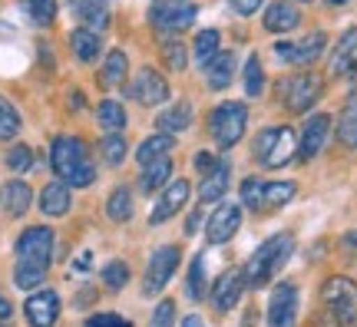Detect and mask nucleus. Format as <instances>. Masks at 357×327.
<instances>
[{"label":"nucleus","mask_w":357,"mask_h":327,"mask_svg":"<svg viewBox=\"0 0 357 327\" xmlns=\"http://www.w3.org/2000/svg\"><path fill=\"white\" fill-rule=\"evenodd\" d=\"M73 13L79 17V24H86V30H106L109 26V10H106V0H70Z\"/></svg>","instance_id":"nucleus-20"},{"label":"nucleus","mask_w":357,"mask_h":327,"mask_svg":"<svg viewBox=\"0 0 357 327\" xmlns=\"http://www.w3.org/2000/svg\"><path fill=\"white\" fill-rule=\"evenodd\" d=\"M182 327H205V324H202V317L199 314H189L185 321H182Z\"/></svg>","instance_id":"nucleus-48"},{"label":"nucleus","mask_w":357,"mask_h":327,"mask_svg":"<svg viewBox=\"0 0 357 327\" xmlns=\"http://www.w3.org/2000/svg\"><path fill=\"white\" fill-rule=\"evenodd\" d=\"M195 225H199V212L192 215V218H189V225H185V228H189V235H192V231H195Z\"/></svg>","instance_id":"nucleus-50"},{"label":"nucleus","mask_w":357,"mask_h":327,"mask_svg":"<svg viewBox=\"0 0 357 327\" xmlns=\"http://www.w3.org/2000/svg\"><path fill=\"white\" fill-rule=\"evenodd\" d=\"M70 205H73V195H70V185L66 182H50L47 189L40 192V208L47 215H66L70 212Z\"/></svg>","instance_id":"nucleus-22"},{"label":"nucleus","mask_w":357,"mask_h":327,"mask_svg":"<svg viewBox=\"0 0 357 327\" xmlns=\"http://www.w3.org/2000/svg\"><path fill=\"white\" fill-rule=\"evenodd\" d=\"M70 47H73V53H77L79 63H93V60L100 56V50H102L100 33H96V30H86V26L73 30V37H70Z\"/></svg>","instance_id":"nucleus-26"},{"label":"nucleus","mask_w":357,"mask_h":327,"mask_svg":"<svg viewBox=\"0 0 357 327\" xmlns=\"http://www.w3.org/2000/svg\"><path fill=\"white\" fill-rule=\"evenodd\" d=\"M96 119H100V126L106 132H123L126 129V109H123V102L116 100H102L100 109H96Z\"/></svg>","instance_id":"nucleus-32"},{"label":"nucleus","mask_w":357,"mask_h":327,"mask_svg":"<svg viewBox=\"0 0 357 327\" xmlns=\"http://www.w3.org/2000/svg\"><path fill=\"white\" fill-rule=\"evenodd\" d=\"M189 201V182L185 178H176V182H169L166 185V192H162V199L155 201V208H153V215H149V222L153 225H162V222H169L172 215L182 208Z\"/></svg>","instance_id":"nucleus-17"},{"label":"nucleus","mask_w":357,"mask_h":327,"mask_svg":"<svg viewBox=\"0 0 357 327\" xmlns=\"http://www.w3.org/2000/svg\"><path fill=\"white\" fill-rule=\"evenodd\" d=\"M24 7L37 26H50L56 17V0H24Z\"/></svg>","instance_id":"nucleus-35"},{"label":"nucleus","mask_w":357,"mask_h":327,"mask_svg":"<svg viewBox=\"0 0 357 327\" xmlns=\"http://www.w3.org/2000/svg\"><path fill=\"white\" fill-rule=\"evenodd\" d=\"M245 126H248V109L245 102H222L215 113L208 116V132L218 142V149H231L242 139Z\"/></svg>","instance_id":"nucleus-7"},{"label":"nucleus","mask_w":357,"mask_h":327,"mask_svg":"<svg viewBox=\"0 0 357 327\" xmlns=\"http://www.w3.org/2000/svg\"><path fill=\"white\" fill-rule=\"evenodd\" d=\"M149 24L159 33H182L195 24V3L189 0H159L149 13Z\"/></svg>","instance_id":"nucleus-9"},{"label":"nucleus","mask_w":357,"mask_h":327,"mask_svg":"<svg viewBox=\"0 0 357 327\" xmlns=\"http://www.w3.org/2000/svg\"><path fill=\"white\" fill-rule=\"evenodd\" d=\"M0 327H3V324H0Z\"/></svg>","instance_id":"nucleus-53"},{"label":"nucleus","mask_w":357,"mask_h":327,"mask_svg":"<svg viewBox=\"0 0 357 327\" xmlns=\"http://www.w3.org/2000/svg\"><path fill=\"white\" fill-rule=\"evenodd\" d=\"M129 96L139 102V106H159V102L169 100V83L155 73V70H149V66H146V70H139V76L132 79Z\"/></svg>","instance_id":"nucleus-12"},{"label":"nucleus","mask_w":357,"mask_h":327,"mask_svg":"<svg viewBox=\"0 0 357 327\" xmlns=\"http://www.w3.org/2000/svg\"><path fill=\"white\" fill-rule=\"evenodd\" d=\"M321 301L337 327H357V281L344 275L328 277L321 288Z\"/></svg>","instance_id":"nucleus-4"},{"label":"nucleus","mask_w":357,"mask_h":327,"mask_svg":"<svg viewBox=\"0 0 357 327\" xmlns=\"http://www.w3.org/2000/svg\"><path fill=\"white\" fill-rule=\"evenodd\" d=\"M261 86H265V70H261V60L252 53L248 63H245V93H248V96H258Z\"/></svg>","instance_id":"nucleus-38"},{"label":"nucleus","mask_w":357,"mask_h":327,"mask_svg":"<svg viewBox=\"0 0 357 327\" xmlns=\"http://www.w3.org/2000/svg\"><path fill=\"white\" fill-rule=\"evenodd\" d=\"M86 327H132V321H126L123 314H113V311H106V314H93V317H89Z\"/></svg>","instance_id":"nucleus-44"},{"label":"nucleus","mask_w":357,"mask_h":327,"mask_svg":"<svg viewBox=\"0 0 357 327\" xmlns=\"http://www.w3.org/2000/svg\"><path fill=\"white\" fill-rule=\"evenodd\" d=\"M172 149H176V139L169 136V132H155V136H149L139 146V152H136V162L149 165V162H155V159H166Z\"/></svg>","instance_id":"nucleus-27"},{"label":"nucleus","mask_w":357,"mask_h":327,"mask_svg":"<svg viewBox=\"0 0 357 327\" xmlns=\"http://www.w3.org/2000/svg\"><path fill=\"white\" fill-rule=\"evenodd\" d=\"M176 324V301H159V307L153 311V317H149V327H172Z\"/></svg>","instance_id":"nucleus-42"},{"label":"nucleus","mask_w":357,"mask_h":327,"mask_svg":"<svg viewBox=\"0 0 357 327\" xmlns=\"http://www.w3.org/2000/svg\"><path fill=\"white\" fill-rule=\"evenodd\" d=\"M192 165H195V169H199L202 176H208V172H212V169L218 165V155H212V152L199 149V152H195V159H192Z\"/></svg>","instance_id":"nucleus-45"},{"label":"nucleus","mask_w":357,"mask_h":327,"mask_svg":"<svg viewBox=\"0 0 357 327\" xmlns=\"http://www.w3.org/2000/svg\"><path fill=\"white\" fill-rule=\"evenodd\" d=\"M192 123V106L185 100L176 102L172 109H166V113L155 119V126L162 129V132H169V136H176V132H182V129H189Z\"/></svg>","instance_id":"nucleus-30"},{"label":"nucleus","mask_w":357,"mask_h":327,"mask_svg":"<svg viewBox=\"0 0 357 327\" xmlns=\"http://www.w3.org/2000/svg\"><path fill=\"white\" fill-rule=\"evenodd\" d=\"M298 324V288L281 281L268 301V327H294Z\"/></svg>","instance_id":"nucleus-11"},{"label":"nucleus","mask_w":357,"mask_h":327,"mask_svg":"<svg viewBox=\"0 0 357 327\" xmlns=\"http://www.w3.org/2000/svg\"><path fill=\"white\" fill-rule=\"evenodd\" d=\"M291 252H294V235H288V231H278V235H271L268 241H261L255 248V254H252L242 268L245 288H252V291L265 288L268 281L288 264Z\"/></svg>","instance_id":"nucleus-3"},{"label":"nucleus","mask_w":357,"mask_h":327,"mask_svg":"<svg viewBox=\"0 0 357 327\" xmlns=\"http://www.w3.org/2000/svg\"><path fill=\"white\" fill-rule=\"evenodd\" d=\"M24 314L30 321V327H53L56 324V317H60V298H56V291H37V294H30L24 304Z\"/></svg>","instance_id":"nucleus-13"},{"label":"nucleus","mask_w":357,"mask_h":327,"mask_svg":"<svg viewBox=\"0 0 357 327\" xmlns=\"http://www.w3.org/2000/svg\"><path fill=\"white\" fill-rule=\"evenodd\" d=\"M324 47H328V37H324L321 30H314V33H307L301 43H291V60H288V63H298V66L314 63Z\"/></svg>","instance_id":"nucleus-25"},{"label":"nucleus","mask_w":357,"mask_h":327,"mask_svg":"<svg viewBox=\"0 0 357 327\" xmlns=\"http://www.w3.org/2000/svg\"><path fill=\"white\" fill-rule=\"evenodd\" d=\"M331 3H347V0H331Z\"/></svg>","instance_id":"nucleus-51"},{"label":"nucleus","mask_w":357,"mask_h":327,"mask_svg":"<svg viewBox=\"0 0 357 327\" xmlns=\"http://www.w3.org/2000/svg\"><path fill=\"white\" fill-rule=\"evenodd\" d=\"M30 201H33V192H30V185L26 182H7V189H3V208L17 218V215H24L26 208H30Z\"/></svg>","instance_id":"nucleus-31"},{"label":"nucleus","mask_w":357,"mask_h":327,"mask_svg":"<svg viewBox=\"0 0 357 327\" xmlns=\"http://www.w3.org/2000/svg\"><path fill=\"white\" fill-rule=\"evenodd\" d=\"M331 76H351L357 73V26L344 30V37L337 40V47L331 53V63H328Z\"/></svg>","instance_id":"nucleus-18"},{"label":"nucleus","mask_w":357,"mask_h":327,"mask_svg":"<svg viewBox=\"0 0 357 327\" xmlns=\"http://www.w3.org/2000/svg\"><path fill=\"white\" fill-rule=\"evenodd\" d=\"M178 258H182V252H178L176 245H162V248H155L153 258H149V268H146V281H142L146 298H149V294H159V291L166 288L169 277L176 275Z\"/></svg>","instance_id":"nucleus-10"},{"label":"nucleus","mask_w":357,"mask_h":327,"mask_svg":"<svg viewBox=\"0 0 357 327\" xmlns=\"http://www.w3.org/2000/svg\"><path fill=\"white\" fill-rule=\"evenodd\" d=\"M7 165H10L13 172H26V169L33 165V152L26 149V146H13V149L7 152Z\"/></svg>","instance_id":"nucleus-43"},{"label":"nucleus","mask_w":357,"mask_h":327,"mask_svg":"<svg viewBox=\"0 0 357 327\" xmlns=\"http://www.w3.org/2000/svg\"><path fill=\"white\" fill-rule=\"evenodd\" d=\"M341 245H344V248H354V252H357V231L344 235V241H341Z\"/></svg>","instance_id":"nucleus-49"},{"label":"nucleus","mask_w":357,"mask_h":327,"mask_svg":"<svg viewBox=\"0 0 357 327\" xmlns=\"http://www.w3.org/2000/svg\"><path fill=\"white\" fill-rule=\"evenodd\" d=\"M106 215L113 218V222H129L132 218V192L129 189H113V195L106 199Z\"/></svg>","instance_id":"nucleus-33"},{"label":"nucleus","mask_w":357,"mask_h":327,"mask_svg":"<svg viewBox=\"0 0 357 327\" xmlns=\"http://www.w3.org/2000/svg\"><path fill=\"white\" fill-rule=\"evenodd\" d=\"M53 258V231L47 225L26 228L24 235L17 238V268H13V281L17 288H37L40 281L50 271Z\"/></svg>","instance_id":"nucleus-1"},{"label":"nucleus","mask_w":357,"mask_h":327,"mask_svg":"<svg viewBox=\"0 0 357 327\" xmlns=\"http://www.w3.org/2000/svg\"><path fill=\"white\" fill-rule=\"evenodd\" d=\"M50 162L60 182L73 185V189H86L96 182V165L89 159L86 142L77 136H56L50 146Z\"/></svg>","instance_id":"nucleus-2"},{"label":"nucleus","mask_w":357,"mask_h":327,"mask_svg":"<svg viewBox=\"0 0 357 327\" xmlns=\"http://www.w3.org/2000/svg\"><path fill=\"white\" fill-rule=\"evenodd\" d=\"M169 176H172V159H155V162L149 165H142V178H139V189L142 192H155V189H162L169 182Z\"/></svg>","instance_id":"nucleus-29"},{"label":"nucleus","mask_w":357,"mask_h":327,"mask_svg":"<svg viewBox=\"0 0 357 327\" xmlns=\"http://www.w3.org/2000/svg\"><path fill=\"white\" fill-rule=\"evenodd\" d=\"M229 178H231V162L229 159H218V165L205 176L202 189H199V205H208V201H222V195L229 192Z\"/></svg>","instance_id":"nucleus-19"},{"label":"nucleus","mask_w":357,"mask_h":327,"mask_svg":"<svg viewBox=\"0 0 357 327\" xmlns=\"http://www.w3.org/2000/svg\"><path fill=\"white\" fill-rule=\"evenodd\" d=\"M126 281H129V268L123 261H109L102 268V284H106V288L119 291V288H126Z\"/></svg>","instance_id":"nucleus-40"},{"label":"nucleus","mask_w":357,"mask_h":327,"mask_svg":"<svg viewBox=\"0 0 357 327\" xmlns=\"http://www.w3.org/2000/svg\"><path fill=\"white\" fill-rule=\"evenodd\" d=\"M189 298L192 301H202V291H205V264H202V254L192 258V268H189Z\"/></svg>","instance_id":"nucleus-39"},{"label":"nucleus","mask_w":357,"mask_h":327,"mask_svg":"<svg viewBox=\"0 0 357 327\" xmlns=\"http://www.w3.org/2000/svg\"><path fill=\"white\" fill-rule=\"evenodd\" d=\"M238 225H242V208L231 205V201H222L215 212H212V218H208L205 235H208L212 245H222V241H229L231 235L238 231Z\"/></svg>","instance_id":"nucleus-14"},{"label":"nucleus","mask_w":357,"mask_h":327,"mask_svg":"<svg viewBox=\"0 0 357 327\" xmlns=\"http://www.w3.org/2000/svg\"><path fill=\"white\" fill-rule=\"evenodd\" d=\"M301 3H307V0H301Z\"/></svg>","instance_id":"nucleus-52"},{"label":"nucleus","mask_w":357,"mask_h":327,"mask_svg":"<svg viewBox=\"0 0 357 327\" xmlns=\"http://www.w3.org/2000/svg\"><path fill=\"white\" fill-rule=\"evenodd\" d=\"M231 70H235V53H231V50H218L215 56L205 63L208 86H212V89H225L231 83Z\"/></svg>","instance_id":"nucleus-23"},{"label":"nucleus","mask_w":357,"mask_h":327,"mask_svg":"<svg viewBox=\"0 0 357 327\" xmlns=\"http://www.w3.org/2000/svg\"><path fill=\"white\" fill-rule=\"evenodd\" d=\"M231 7H235L238 13H245V17H248V13H255L258 7H261V0H231Z\"/></svg>","instance_id":"nucleus-46"},{"label":"nucleus","mask_w":357,"mask_h":327,"mask_svg":"<svg viewBox=\"0 0 357 327\" xmlns=\"http://www.w3.org/2000/svg\"><path fill=\"white\" fill-rule=\"evenodd\" d=\"M294 155V132L288 126H268L255 136V159L265 169H281Z\"/></svg>","instance_id":"nucleus-5"},{"label":"nucleus","mask_w":357,"mask_h":327,"mask_svg":"<svg viewBox=\"0 0 357 327\" xmlns=\"http://www.w3.org/2000/svg\"><path fill=\"white\" fill-rule=\"evenodd\" d=\"M13 314V307H10V301H7V298H3V294H0V321H7V317Z\"/></svg>","instance_id":"nucleus-47"},{"label":"nucleus","mask_w":357,"mask_h":327,"mask_svg":"<svg viewBox=\"0 0 357 327\" xmlns=\"http://www.w3.org/2000/svg\"><path fill=\"white\" fill-rule=\"evenodd\" d=\"M245 291V277L238 268H231V271H225V275L215 281V288H212V307H215L218 314H229L231 307L238 304V298H242Z\"/></svg>","instance_id":"nucleus-15"},{"label":"nucleus","mask_w":357,"mask_h":327,"mask_svg":"<svg viewBox=\"0 0 357 327\" xmlns=\"http://www.w3.org/2000/svg\"><path fill=\"white\" fill-rule=\"evenodd\" d=\"M321 76L314 73H298V76H288L278 83V100L288 106V113H307L314 102L321 100Z\"/></svg>","instance_id":"nucleus-8"},{"label":"nucleus","mask_w":357,"mask_h":327,"mask_svg":"<svg viewBox=\"0 0 357 327\" xmlns=\"http://www.w3.org/2000/svg\"><path fill=\"white\" fill-rule=\"evenodd\" d=\"M162 60H166L169 70H176V73H182V70H185V47H182L178 40L166 43V47H162Z\"/></svg>","instance_id":"nucleus-41"},{"label":"nucleus","mask_w":357,"mask_h":327,"mask_svg":"<svg viewBox=\"0 0 357 327\" xmlns=\"http://www.w3.org/2000/svg\"><path fill=\"white\" fill-rule=\"evenodd\" d=\"M126 70H129L126 53H123V50H109V53H106V63H102L100 83H102L106 89L123 86V79H126Z\"/></svg>","instance_id":"nucleus-28"},{"label":"nucleus","mask_w":357,"mask_h":327,"mask_svg":"<svg viewBox=\"0 0 357 327\" xmlns=\"http://www.w3.org/2000/svg\"><path fill=\"white\" fill-rule=\"evenodd\" d=\"M20 132V113L7 96H0V139H13Z\"/></svg>","instance_id":"nucleus-36"},{"label":"nucleus","mask_w":357,"mask_h":327,"mask_svg":"<svg viewBox=\"0 0 357 327\" xmlns=\"http://www.w3.org/2000/svg\"><path fill=\"white\" fill-rule=\"evenodd\" d=\"M218 43H222L218 30H202V33L195 37V63H199V66L208 63V60L218 53Z\"/></svg>","instance_id":"nucleus-34"},{"label":"nucleus","mask_w":357,"mask_h":327,"mask_svg":"<svg viewBox=\"0 0 357 327\" xmlns=\"http://www.w3.org/2000/svg\"><path fill=\"white\" fill-rule=\"evenodd\" d=\"M100 152H102V159H106V165H123V159H126V139L119 136V132H109L100 142Z\"/></svg>","instance_id":"nucleus-37"},{"label":"nucleus","mask_w":357,"mask_h":327,"mask_svg":"<svg viewBox=\"0 0 357 327\" xmlns=\"http://www.w3.org/2000/svg\"><path fill=\"white\" fill-rule=\"evenodd\" d=\"M328 129H331V116L318 113V116L307 119L305 132H301V142H298V159H301V162H311V159L321 152L324 139H328Z\"/></svg>","instance_id":"nucleus-16"},{"label":"nucleus","mask_w":357,"mask_h":327,"mask_svg":"<svg viewBox=\"0 0 357 327\" xmlns=\"http://www.w3.org/2000/svg\"><path fill=\"white\" fill-rule=\"evenodd\" d=\"M294 199V182H265V178H245L242 182V201L245 208H255V212H271L281 208L284 201Z\"/></svg>","instance_id":"nucleus-6"},{"label":"nucleus","mask_w":357,"mask_h":327,"mask_svg":"<svg viewBox=\"0 0 357 327\" xmlns=\"http://www.w3.org/2000/svg\"><path fill=\"white\" fill-rule=\"evenodd\" d=\"M337 139L344 149H357V89L347 96L344 109L337 116Z\"/></svg>","instance_id":"nucleus-24"},{"label":"nucleus","mask_w":357,"mask_h":327,"mask_svg":"<svg viewBox=\"0 0 357 327\" xmlns=\"http://www.w3.org/2000/svg\"><path fill=\"white\" fill-rule=\"evenodd\" d=\"M298 24H301V13H298V7L288 3V0L271 3L265 13V30H271V33H288V30H294Z\"/></svg>","instance_id":"nucleus-21"}]
</instances>
